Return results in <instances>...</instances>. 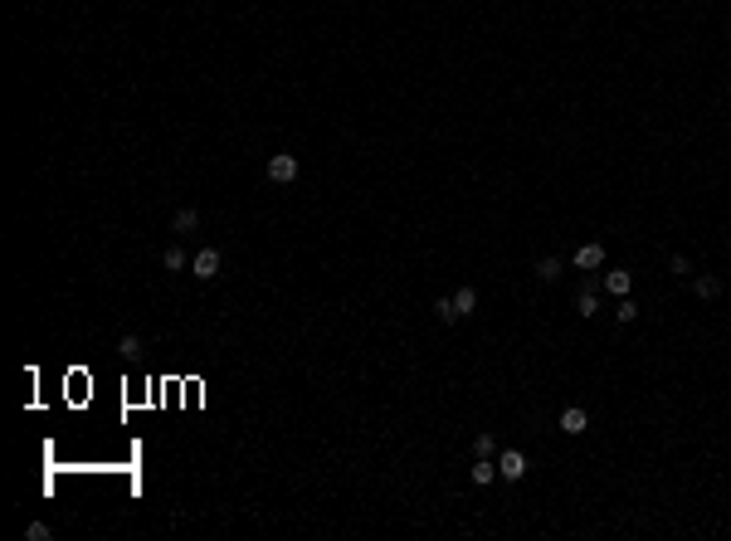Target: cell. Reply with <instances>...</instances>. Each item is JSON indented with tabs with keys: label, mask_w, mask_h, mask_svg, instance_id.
I'll return each mask as SVG.
<instances>
[{
	"label": "cell",
	"mask_w": 731,
	"mask_h": 541,
	"mask_svg": "<svg viewBox=\"0 0 731 541\" xmlns=\"http://www.w3.org/2000/svg\"><path fill=\"white\" fill-rule=\"evenodd\" d=\"M268 181H273V186H293V181H298V156H293V151L268 156Z\"/></svg>",
	"instance_id": "cell-1"
},
{
	"label": "cell",
	"mask_w": 731,
	"mask_h": 541,
	"mask_svg": "<svg viewBox=\"0 0 731 541\" xmlns=\"http://www.w3.org/2000/svg\"><path fill=\"white\" fill-rule=\"evenodd\" d=\"M219 263H224V259H219V249H200V254L191 259V273H196L200 283H210V278H219Z\"/></svg>",
	"instance_id": "cell-2"
},
{
	"label": "cell",
	"mask_w": 731,
	"mask_h": 541,
	"mask_svg": "<svg viewBox=\"0 0 731 541\" xmlns=\"http://www.w3.org/2000/svg\"><path fill=\"white\" fill-rule=\"evenodd\" d=\"M498 478H507V483H522L526 478V458L517 453V448H507V453L498 458Z\"/></svg>",
	"instance_id": "cell-3"
},
{
	"label": "cell",
	"mask_w": 731,
	"mask_h": 541,
	"mask_svg": "<svg viewBox=\"0 0 731 541\" xmlns=\"http://www.w3.org/2000/svg\"><path fill=\"white\" fill-rule=\"evenodd\" d=\"M600 288H605L610 298H629L634 278H629V268H615V273H605V278H600Z\"/></svg>",
	"instance_id": "cell-4"
},
{
	"label": "cell",
	"mask_w": 731,
	"mask_h": 541,
	"mask_svg": "<svg viewBox=\"0 0 731 541\" xmlns=\"http://www.w3.org/2000/svg\"><path fill=\"white\" fill-rule=\"evenodd\" d=\"M561 430L566 434H585L590 430V415H585L580 405H566V410H561Z\"/></svg>",
	"instance_id": "cell-5"
},
{
	"label": "cell",
	"mask_w": 731,
	"mask_h": 541,
	"mask_svg": "<svg viewBox=\"0 0 731 541\" xmlns=\"http://www.w3.org/2000/svg\"><path fill=\"white\" fill-rule=\"evenodd\" d=\"M600 263H605V244H580V249H575V268L590 273V268H600Z\"/></svg>",
	"instance_id": "cell-6"
},
{
	"label": "cell",
	"mask_w": 731,
	"mask_h": 541,
	"mask_svg": "<svg viewBox=\"0 0 731 541\" xmlns=\"http://www.w3.org/2000/svg\"><path fill=\"white\" fill-rule=\"evenodd\" d=\"M692 293H697L702 303H712V298H722V278H717V273H697V278H692Z\"/></svg>",
	"instance_id": "cell-7"
},
{
	"label": "cell",
	"mask_w": 731,
	"mask_h": 541,
	"mask_svg": "<svg viewBox=\"0 0 731 541\" xmlns=\"http://www.w3.org/2000/svg\"><path fill=\"white\" fill-rule=\"evenodd\" d=\"M171 229H176V234H196V229H200V210H191V205L176 210V215H171Z\"/></svg>",
	"instance_id": "cell-8"
},
{
	"label": "cell",
	"mask_w": 731,
	"mask_h": 541,
	"mask_svg": "<svg viewBox=\"0 0 731 541\" xmlns=\"http://www.w3.org/2000/svg\"><path fill=\"white\" fill-rule=\"evenodd\" d=\"M449 298H453V313H458V317H473V313H478V293H473V288H458V293H449Z\"/></svg>",
	"instance_id": "cell-9"
},
{
	"label": "cell",
	"mask_w": 731,
	"mask_h": 541,
	"mask_svg": "<svg viewBox=\"0 0 731 541\" xmlns=\"http://www.w3.org/2000/svg\"><path fill=\"white\" fill-rule=\"evenodd\" d=\"M536 278H541V283H556V278H561V259H556V254L536 259Z\"/></svg>",
	"instance_id": "cell-10"
},
{
	"label": "cell",
	"mask_w": 731,
	"mask_h": 541,
	"mask_svg": "<svg viewBox=\"0 0 731 541\" xmlns=\"http://www.w3.org/2000/svg\"><path fill=\"white\" fill-rule=\"evenodd\" d=\"M575 313H580V317H595V313H600V293H595V288H580V298H575Z\"/></svg>",
	"instance_id": "cell-11"
},
{
	"label": "cell",
	"mask_w": 731,
	"mask_h": 541,
	"mask_svg": "<svg viewBox=\"0 0 731 541\" xmlns=\"http://www.w3.org/2000/svg\"><path fill=\"white\" fill-rule=\"evenodd\" d=\"M493 478H498V463H493V458H478V463H473V483H478V488H488Z\"/></svg>",
	"instance_id": "cell-12"
},
{
	"label": "cell",
	"mask_w": 731,
	"mask_h": 541,
	"mask_svg": "<svg viewBox=\"0 0 731 541\" xmlns=\"http://www.w3.org/2000/svg\"><path fill=\"white\" fill-rule=\"evenodd\" d=\"M161 263H166L171 273H181V268H186V249H181V244H171V249L161 254Z\"/></svg>",
	"instance_id": "cell-13"
},
{
	"label": "cell",
	"mask_w": 731,
	"mask_h": 541,
	"mask_svg": "<svg viewBox=\"0 0 731 541\" xmlns=\"http://www.w3.org/2000/svg\"><path fill=\"white\" fill-rule=\"evenodd\" d=\"M434 317H439L444 327H453V322H458V313H453V298H439V303H434Z\"/></svg>",
	"instance_id": "cell-14"
},
{
	"label": "cell",
	"mask_w": 731,
	"mask_h": 541,
	"mask_svg": "<svg viewBox=\"0 0 731 541\" xmlns=\"http://www.w3.org/2000/svg\"><path fill=\"white\" fill-rule=\"evenodd\" d=\"M634 317H638V303H634V298H620V303H615V322H634Z\"/></svg>",
	"instance_id": "cell-15"
},
{
	"label": "cell",
	"mask_w": 731,
	"mask_h": 541,
	"mask_svg": "<svg viewBox=\"0 0 731 541\" xmlns=\"http://www.w3.org/2000/svg\"><path fill=\"white\" fill-rule=\"evenodd\" d=\"M117 351H122L127 361H137V356H142V336H132V331H127V336L117 341Z\"/></svg>",
	"instance_id": "cell-16"
},
{
	"label": "cell",
	"mask_w": 731,
	"mask_h": 541,
	"mask_svg": "<svg viewBox=\"0 0 731 541\" xmlns=\"http://www.w3.org/2000/svg\"><path fill=\"white\" fill-rule=\"evenodd\" d=\"M493 448H498L493 434H478V439H473V453H478V458H493Z\"/></svg>",
	"instance_id": "cell-17"
},
{
	"label": "cell",
	"mask_w": 731,
	"mask_h": 541,
	"mask_svg": "<svg viewBox=\"0 0 731 541\" xmlns=\"http://www.w3.org/2000/svg\"><path fill=\"white\" fill-rule=\"evenodd\" d=\"M25 537H29V541H49V537H54V532H49L44 522H29V527H25Z\"/></svg>",
	"instance_id": "cell-18"
},
{
	"label": "cell",
	"mask_w": 731,
	"mask_h": 541,
	"mask_svg": "<svg viewBox=\"0 0 731 541\" xmlns=\"http://www.w3.org/2000/svg\"><path fill=\"white\" fill-rule=\"evenodd\" d=\"M668 268H673V273H683V278H688V273H692V263H688V259H683V254H673V259H668Z\"/></svg>",
	"instance_id": "cell-19"
}]
</instances>
